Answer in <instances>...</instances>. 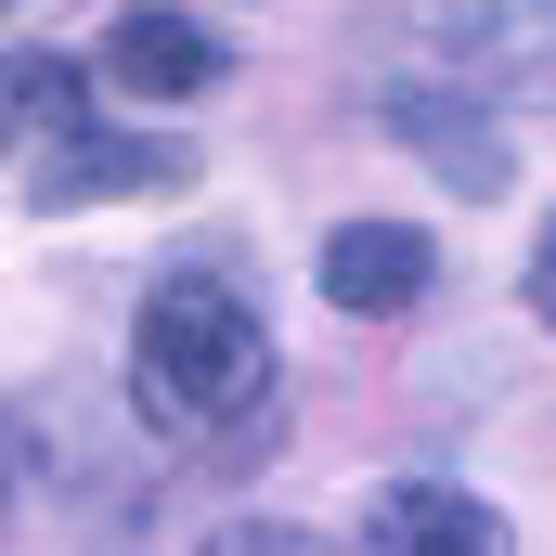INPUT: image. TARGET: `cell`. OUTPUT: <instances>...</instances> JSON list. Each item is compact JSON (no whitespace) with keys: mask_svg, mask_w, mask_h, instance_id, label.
Wrapping results in <instances>:
<instances>
[{"mask_svg":"<svg viewBox=\"0 0 556 556\" xmlns=\"http://www.w3.org/2000/svg\"><path fill=\"white\" fill-rule=\"evenodd\" d=\"M130 415L155 440H233L247 466V440L273 427V324L207 273L155 285L130 324Z\"/></svg>","mask_w":556,"mask_h":556,"instance_id":"obj_1","label":"cell"},{"mask_svg":"<svg viewBox=\"0 0 556 556\" xmlns=\"http://www.w3.org/2000/svg\"><path fill=\"white\" fill-rule=\"evenodd\" d=\"M376 117L415 142L453 194H505V181H518V142L492 130V104H479V91H453V78H389V91H376Z\"/></svg>","mask_w":556,"mask_h":556,"instance_id":"obj_2","label":"cell"},{"mask_svg":"<svg viewBox=\"0 0 556 556\" xmlns=\"http://www.w3.org/2000/svg\"><path fill=\"white\" fill-rule=\"evenodd\" d=\"M168 181H194V142H155V130H78L26 155V207H117V194H168Z\"/></svg>","mask_w":556,"mask_h":556,"instance_id":"obj_3","label":"cell"},{"mask_svg":"<svg viewBox=\"0 0 556 556\" xmlns=\"http://www.w3.org/2000/svg\"><path fill=\"white\" fill-rule=\"evenodd\" d=\"M311 285L350 324H389V311H415L427 285H440V247H427V220H337L324 260H311Z\"/></svg>","mask_w":556,"mask_h":556,"instance_id":"obj_4","label":"cell"},{"mask_svg":"<svg viewBox=\"0 0 556 556\" xmlns=\"http://www.w3.org/2000/svg\"><path fill=\"white\" fill-rule=\"evenodd\" d=\"M363 556H505V518L453 479H376L363 492Z\"/></svg>","mask_w":556,"mask_h":556,"instance_id":"obj_5","label":"cell"},{"mask_svg":"<svg viewBox=\"0 0 556 556\" xmlns=\"http://www.w3.org/2000/svg\"><path fill=\"white\" fill-rule=\"evenodd\" d=\"M104 78H117L130 104H194V91L220 78V39H207L181 0H142V13L104 26Z\"/></svg>","mask_w":556,"mask_h":556,"instance_id":"obj_6","label":"cell"},{"mask_svg":"<svg viewBox=\"0 0 556 556\" xmlns=\"http://www.w3.org/2000/svg\"><path fill=\"white\" fill-rule=\"evenodd\" d=\"M78 91H91L78 65H52V52H13V130L39 142V155H52V142H78Z\"/></svg>","mask_w":556,"mask_h":556,"instance_id":"obj_7","label":"cell"},{"mask_svg":"<svg viewBox=\"0 0 556 556\" xmlns=\"http://www.w3.org/2000/svg\"><path fill=\"white\" fill-rule=\"evenodd\" d=\"M207 556H337V544L298 518H233V531H207Z\"/></svg>","mask_w":556,"mask_h":556,"instance_id":"obj_8","label":"cell"},{"mask_svg":"<svg viewBox=\"0 0 556 556\" xmlns=\"http://www.w3.org/2000/svg\"><path fill=\"white\" fill-rule=\"evenodd\" d=\"M531 324H556V220H544V247H531Z\"/></svg>","mask_w":556,"mask_h":556,"instance_id":"obj_9","label":"cell"}]
</instances>
